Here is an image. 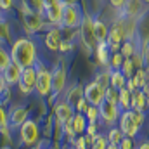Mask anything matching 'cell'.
Masks as SVG:
<instances>
[{
	"instance_id": "obj_38",
	"label": "cell",
	"mask_w": 149,
	"mask_h": 149,
	"mask_svg": "<svg viewBox=\"0 0 149 149\" xmlns=\"http://www.w3.org/2000/svg\"><path fill=\"white\" fill-rule=\"evenodd\" d=\"M123 61H125V57H123L120 52H113L111 59H109V68H111V70H120L121 64H123Z\"/></svg>"
},
{
	"instance_id": "obj_16",
	"label": "cell",
	"mask_w": 149,
	"mask_h": 149,
	"mask_svg": "<svg viewBox=\"0 0 149 149\" xmlns=\"http://www.w3.org/2000/svg\"><path fill=\"white\" fill-rule=\"evenodd\" d=\"M43 42H45V47H47L49 50L57 52V50H59V45H61V42H63V30H61L59 26L50 28V30L47 31Z\"/></svg>"
},
{
	"instance_id": "obj_51",
	"label": "cell",
	"mask_w": 149,
	"mask_h": 149,
	"mask_svg": "<svg viewBox=\"0 0 149 149\" xmlns=\"http://www.w3.org/2000/svg\"><path fill=\"white\" fill-rule=\"evenodd\" d=\"M142 92L146 94V97H148V99H149V80H148V83L144 85V88H142Z\"/></svg>"
},
{
	"instance_id": "obj_3",
	"label": "cell",
	"mask_w": 149,
	"mask_h": 149,
	"mask_svg": "<svg viewBox=\"0 0 149 149\" xmlns=\"http://www.w3.org/2000/svg\"><path fill=\"white\" fill-rule=\"evenodd\" d=\"M35 68H37V87H35V90L40 97H45L52 92V71L49 68H45L40 61L35 64Z\"/></svg>"
},
{
	"instance_id": "obj_25",
	"label": "cell",
	"mask_w": 149,
	"mask_h": 149,
	"mask_svg": "<svg viewBox=\"0 0 149 149\" xmlns=\"http://www.w3.org/2000/svg\"><path fill=\"white\" fill-rule=\"evenodd\" d=\"M111 87H114L116 90H121L127 87V76L120 70H111Z\"/></svg>"
},
{
	"instance_id": "obj_43",
	"label": "cell",
	"mask_w": 149,
	"mask_h": 149,
	"mask_svg": "<svg viewBox=\"0 0 149 149\" xmlns=\"http://www.w3.org/2000/svg\"><path fill=\"white\" fill-rule=\"evenodd\" d=\"M132 116H134V121L137 123V127L141 128L142 125H144V121H146V114L142 111H135V109H132Z\"/></svg>"
},
{
	"instance_id": "obj_9",
	"label": "cell",
	"mask_w": 149,
	"mask_h": 149,
	"mask_svg": "<svg viewBox=\"0 0 149 149\" xmlns=\"http://www.w3.org/2000/svg\"><path fill=\"white\" fill-rule=\"evenodd\" d=\"M83 94H85V99L88 101L90 106H101L102 101L106 99V88L102 85H99L97 81H90L85 87Z\"/></svg>"
},
{
	"instance_id": "obj_27",
	"label": "cell",
	"mask_w": 149,
	"mask_h": 149,
	"mask_svg": "<svg viewBox=\"0 0 149 149\" xmlns=\"http://www.w3.org/2000/svg\"><path fill=\"white\" fill-rule=\"evenodd\" d=\"M132 78H134V81H135L137 88H139V90H142V88H144V85L148 83V80H149V71L146 70V68H141V70H137V71H135V74H134Z\"/></svg>"
},
{
	"instance_id": "obj_31",
	"label": "cell",
	"mask_w": 149,
	"mask_h": 149,
	"mask_svg": "<svg viewBox=\"0 0 149 149\" xmlns=\"http://www.w3.org/2000/svg\"><path fill=\"white\" fill-rule=\"evenodd\" d=\"M92 142H94V137L90 135H80L78 139H74V146L76 149H92Z\"/></svg>"
},
{
	"instance_id": "obj_8",
	"label": "cell",
	"mask_w": 149,
	"mask_h": 149,
	"mask_svg": "<svg viewBox=\"0 0 149 149\" xmlns=\"http://www.w3.org/2000/svg\"><path fill=\"white\" fill-rule=\"evenodd\" d=\"M17 87H19L21 94H24V95H30V94L35 92V87H37V68L35 66L23 70Z\"/></svg>"
},
{
	"instance_id": "obj_44",
	"label": "cell",
	"mask_w": 149,
	"mask_h": 149,
	"mask_svg": "<svg viewBox=\"0 0 149 149\" xmlns=\"http://www.w3.org/2000/svg\"><path fill=\"white\" fill-rule=\"evenodd\" d=\"M88 106H90V104H88V101L83 97L81 101H78V102H76L74 109H76V113H81V114H85V113H87V109H88Z\"/></svg>"
},
{
	"instance_id": "obj_29",
	"label": "cell",
	"mask_w": 149,
	"mask_h": 149,
	"mask_svg": "<svg viewBox=\"0 0 149 149\" xmlns=\"http://www.w3.org/2000/svg\"><path fill=\"white\" fill-rule=\"evenodd\" d=\"M94 81H97V83H99V85H102L104 88L111 87V68L101 70L99 73L95 74V80H94Z\"/></svg>"
},
{
	"instance_id": "obj_26",
	"label": "cell",
	"mask_w": 149,
	"mask_h": 149,
	"mask_svg": "<svg viewBox=\"0 0 149 149\" xmlns=\"http://www.w3.org/2000/svg\"><path fill=\"white\" fill-rule=\"evenodd\" d=\"M137 50H139V49H137V45H135V40H125V42L121 43V47H120V54H121L125 59L132 57Z\"/></svg>"
},
{
	"instance_id": "obj_40",
	"label": "cell",
	"mask_w": 149,
	"mask_h": 149,
	"mask_svg": "<svg viewBox=\"0 0 149 149\" xmlns=\"http://www.w3.org/2000/svg\"><path fill=\"white\" fill-rule=\"evenodd\" d=\"M132 59V63H134V66H135V70H141V68H144V57H142V52H141V49L130 57Z\"/></svg>"
},
{
	"instance_id": "obj_22",
	"label": "cell",
	"mask_w": 149,
	"mask_h": 149,
	"mask_svg": "<svg viewBox=\"0 0 149 149\" xmlns=\"http://www.w3.org/2000/svg\"><path fill=\"white\" fill-rule=\"evenodd\" d=\"M83 87L81 85H74V87H71L70 90H68V94H66V102L68 104H71V106H76V102L78 101H81L83 97H85V94H83Z\"/></svg>"
},
{
	"instance_id": "obj_21",
	"label": "cell",
	"mask_w": 149,
	"mask_h": 149,
	"mask_svg": "<svg viewBox=\"0 0 149 149\" xmlns=\"http://www.w3.org/2000/svg\"><path fill=\"white\" fill-rule=\"evenodd\" d=\"M148 106H149V99L146 97V94L142 90H137L132 94V109L135 111H148Z\"/></svg>"
},
{
	"instance_id": "obj_37",
	"label": "cell",
	"mask_w": 149,
	"mask_h": 149,
	"mask_svg": "<svg viewBox=\"0 0 149 149\" xmlns=\"http://www.w3.org/2000/svg\"><path fill=\"white\" fill-rule=\"evenodd\" d=\"M108 146H109V142H108V137H106V135H101V134H97V135L94 137L92 149H106Z\"/></svg>"
},
{
	"instance_id": "obj_56",
	"label": "cell",
	"mask_w": 149,
	"mask_h": 149,
	"mask_svg": "<svg viewBox=\"0 0 149 149\" xmlns=\"http://www.w3.org/2000/svg\"><path fill=\"white\" fill-rule=\"evenodd\" d=\"M0 21H3V19H2V9H0Z\"/></svg>"
},
{
	"instance_id": "obj_42",
	"label": "cell",
	"mask_w": 149,
	"mask_h": 149,
	"mask_svg": "<svg viewBox=\"0 0 149 149\" xmlns=\"http://www.w3.org/2000/svg\"><path fill=\"white\" fill-rule=\"evenodd\" d=\"M9 127V113L5 111L3 106H0V130Z\"/></svg>"
},
{
	"instance_id": "obj_47",
	"label": "cell",
	"mask_w": 149,
	"mask_h": 149,
	"mask_svg": "<svg viewBox=\"0 0 149 149\" xmlns=\"http://www.w3.org/2000/svg\"><path fill=\"white\" fill-rule=\"evenodd\" d=\"M68 50H73V43L70 40H63L59 45V52H68Z\"/></svg>"
},
{
	"instance_id": "obj_41",
	"label": "cell",
	"mask_w": 149,
	"mask_h": 149,
	"mask_svg": "<svg viewBox=\"0 0 149 149\" xmlns=\"http://www.w3.org/2000/svg\"><path fill=\"white\" fill-rule=\"evenodd\" d=\"M10 101V87H3L2 92H0V106H5L7 102Z\"/></svg>"
},
{
	"instance_id": "obj_46",
	"label": "cell",
	"mask_w": 149,
	"mask_h": 149,
	"mask_svg": "<svg viewBox=\"0 0 149 149\" xmlns=\"http://www.w3.org/2000/svg\"><path fill=\"white\" fill-rule=\"evenodd\" d=\"M108 2H109V5H111L113 9H116V10L121 12V9L125 7V2L127 0H108Z\"/></svg>"
},
{
	"instance_id": "obj_5",
	"label": "cell",
	"mask_w": 149,
	"mask_h": 149,
	"mask_svg": "<svg viewBox=\"0 0 149 149\" xmlns=\"http://www.w3.org/2000/svg\"><path fill=\"white\" fill-rule=\"evenodd\" d=\"M125 42V26H123V19H116L109 26V35L106 43L109 45L113 52H120V47L121 43Z\"/></svg>"
},
{
	"instance_id": "obj_50",
	"label": "cell",
	"mask_w": 149,
	"mask_h": 149,
	"mask_svg": "<svg viewBox=\"0 0 149 149\" xmlns=\"http://www.w3.org/2000/svg\"><path fill=\"white\" fill-rule=\"evenodd\" d=\"M64 7H68V5H76L78 3V0H59Z\"/></svg>"
},
{
	"instance_id": "obj_10",
	"label": "cell",
	"mask_w": 149,
	"mask_h": 149,
	"mask_svg": "<svg viewBox=\"0 0 149 149\" xmlns=\"http://www.w3.org/2000/svg\"><path fill=\"white\" fill-rule=\"evenodd\" d=\"M23 24H24V30H26L28 33H38V31L45 26L43 14H40V12H31V10H24V9H23Z\"/></svg>"
},
{
	"instance_id": "obj_24",
	"label": "cell",
	"mask_w": 149,
	"mask_h": 149,
	"mask_svg": "<svg viewBox=\"0 0 149 149\" xmlns=\"http://www.w3.org/2000/svg\"><path fill=\"white\" fill-rule=\"evenodd\" d=\"M118 106H120L121 111L132 109V92H130L127 87L120 90V102H118Z\"/></svg>"
},
{
	"instance_id": "obj_13",
	"label": "cell",
	"mask_w": 149,
	"mask_h": 149,
	"mask_svg": "<svg viewBox=\"0 0 149 149\" xmlns=\"http://www.w3.org/2000/svg\"><path fill=\"white\" fill-rule=\"evenodd\" d=\"M64 88H66V66L64 63H59L52 70V92L54 95H59L64 92Z\"/></svg>"
},
{
	"instance_id": "obj_4",
	"label": "cell",
	"mask_w": 149,
	"mask_h": 149,
	"mask_svg": "<svg viewBox=\"0 0 149 149\" xmlns=\"http://www.w3.org/2000/svg\"><path fill=\"white\" fill-rule=\"evenodd\" d=\"M83 21V12L80 9V5H68L63 10V21H61V28H68V30H76L80 28Z\"/></svg>"
},
{
	"instance_id": "obj_30",
	"label": "cell",
	"mask_w": 149,
	"mask_h": 149,
	"mask_svg": "<svg viewBox=\"0 0 149 149\" xmlns=\"http://www.w3.org/2000/svg\"><path fill=\"white\" fill-rule=\"evenodd\" d=\"M108 142L109 144H116V146H120V142L125 139V135H123V132L120 130V127H113L108 130Z\"/></svg>"
},
{
	"instance_id": "obj_57",
	"label": "cell",
	"mask_w": 149,
	"mask_h": 149,
	"mask_svg": "<svg viewBox=\"0 0 149 149\" xmlns=\"http://www.w3.org/2000/svg\"><path fill=\"white\" fill-rule=\"evenodd\" d=\"M142 2H144V3H148V5H149V0H142Z\"/></svg>"
},
{
	"instance_id": "obj_53",
	"label": "cell",
	"mask_w": 149,
	"mask_h": 149,
	"mask_svg": "<svg viewBox=\"0 0 149 149\" xmlns=\"http://www.w3.org/2000/svg\"><path fill=\"white\" fill-rule=\"evenodd\" d=\"M5 87V81H3V76H2V73H0V92H2V88Z\"/></svg>"
},
{
	"instance_id": "obj_11",
	"label": "cell",
	"mask_w": 149,
	"mask_h": 149,
	"mask_svg": "<svg viewBox=\"0 0 149 149\" xmlns=\"http://www.w3.org/2000/svg\"><path fill=\"white\" fill-rule=\"evenodd\" d=\"M118 121H120V130L123 132V135H125V137L134 139V137L139 134V127H137V123L134 121L132 109H128V111H121Z\"/></svg>"
},
{
	"instance_id": "obj_19",
	"label": "cell",
	"mask_w": 149,
	"mask_h": 149,
	"mask_svg": "<svg viewBox=\"0 0 149 149\" xmlns=\"http://www.w3.org/2000/svg\"><path fill=\"white\" fill-rule=\"evenodd\" d=\"M94 54H95V63H97L99 66H102V68H109L111 49H109V45H108L106 42H101V43H97V47H95Z\"/></svg>"
},
{
	"instance_id": "obj_15",
	"label": "cell",
	"mask_w": 149,
	"mask_h": 149,
	"mask_svg": "<svg viewBox=\"0 0 149 149\" xmlns=\"http://www.w3.org/2000/svg\"><path fill=\"white\" fill-rule=\"evenodd\" d=\"M146 5H148V3H144L142 0H127V2H125V7L121 9V16L137 21V19L142 17V14L148 10Z\"/></svg>"
},
{
	"instance_id": "obj_23",
	"label": "cell",
	"mask_w": 149,
	"mask_h": 149,
	"mask_svg": "<svg viewBox=\"0 0 149 149\" xmlns=\"http://www.w3.org/2000/svg\"><path fill=\"white\" fill-rule=\"evenodd\" d=\"M87 118H85V114H81V113H74L73 120H71V127H73L74 134H78V135H83L85 132H87Z\"/></svg>"
},
{
	"instance_id": "obj_17",
	"label": "cell",
	"mask_w": 149,
	"mask_h": 149,
	"mask_svg": "<svg viewBox=\"0 0 149 149\" xmlns=\"http://www.w3.org/2000/svg\"><path fill=\"white\" fill-rule=\"evenodd\" d=\"M26 121H28V108H24V106H14L9 111V125H10V128L21 127Z\"/></svg>"
},
{
	"instance_id": "obj_35",
	"label": "cell",
	"mask_w": 149,
	"mask_h": 149,
	"mask_svg": "<svg viewBox=\"0 0 149 149\" xmlns=\"http://www.w3.org/2000/svg\"><path fill=\"white\" fill-rule=\"evenodd\" d=\"M10 63H12V59H10V52L0 45V73H2Z\"/></svg>"
},
{
	"instance_id": "obj_12",
	"label": "cell",
	"mask_w": 149,
	"mask_h": 149,
	"mask_svg": "<svg viewBox=\"0 0 149 149\" xmlns=\"http://www.w3.org/2000/svg\"><path fill=\"white\" fill-rule=\"evenodd\" d=\"M99 113H101V121H102L104 125H113L114 121L120 120V114H121L120 106L108 102L106 99H104L102 104L99 106Z\"/></svg>"
},
{
	"instance_id": "obj_18",
	"label": "cell",
	"mask_w": 149,
	"mask_h": 149,
	"mask_svg": "<svg viewBox=\"0 0 149 149\" xmlns=\"http://www.w3.org/2000/svg\"><path fill=\"white\" fill-rule=\"evenodd\" d=\"M21 73H23V68L17 66L16 63H10V64L2 71V76H3L5 85H7V87L17 85V83H19V78H21Z\"/></svg>"
},
{
	"instance_id": "obj_28",
	"label": "cell",
	"mask_w": 149,
	"mask_h": 149,
	"mask_svg": "<svg viewBox=\"0 0 149 149\" xmlns=\"http://www.w3.org/2000/svg\"><path fill=\"white\" fill-rule=\"evenodd\" d=\"M45 7V0H23V9L24 10H31V12H43Z\"/></svg>"
},
{
	"instance_id": "obj_55",
	"label": "cell",
	"mask_w": 149,
	"mask_h": 149,
	"mask_svg": "<svg viewBox=\"0 0 149 149\" xmlns=\"http://www.w3.org/2000/svg\"><path fill=\"white\" fill-rule=\"evenodd\" d=\"M30 149H42V148H40V146H31Z\"/></svg>"
},
{
	"instance_id": "obj_48",
	"label": "cell",
	"mask_w": 149,
	"mask_h": 149,
	"mask_svg": "<svg viewBox=\"0 0 149 149\" xmlns=\"http://www.w3.org/2000/svg\"><path fill=\"white\" fill-rule=\"evenodd\" d=\"M87 135H90V137H95L97 135V123H88L87 125V132H85Z\"/></svg>"
},
{
	"instance_id": "obj_34",
	"label": "cell",
	"mask_w": 149,
	"mask_h": 149,
	"mask_svg": "<svg viewBox=\"0 0 149 149\" xmlns=\"http://www.w3.org/2000/svg\"><path fill=\"white\" fill-rule=\"evenodd\" d=\"M85 118L88 123H97L101 120V113H99V106H88V109L85 113Z\"/></svg>"
},
{
	"instance_id": "obj_2",
	"label": "cell",
	"mask_w": 149,
	"mask_h": 149,
	"mask_svg": "<svg viewBox=\"0 0 149 149\" xmlns=\"http://www.w3.org/2000/svg\"><path fill=\"white\" fill-rule=\"evenodd\" d=\"M78 33H80L83 47H87L88 52L95 50L97 40H95V33H94V17L88 12H83V21H81V24L78 28Z\"/></svg>"
},
{
	"instance_id": "obj_7",
	"label": "cell",
	"mask_w": 149,
	"mask_h": 149,
	"mask_svg": "<svg viewBox=\"0 0 149 149\" xmlns=\"http://www.w3.org/2000/svg\"><path fill=\"white\" fill-rule=\"evenodd\" d=\"M19 137H21L23 144H26V146H30V148H31V146H37L38 137H40V130H38L37 121L28 120L26 123H23V125L19 127Z\"/></svg>"
},
{
	"instance_id": "obj_32",
	"label": "cell",
	"mask_w": 149,
	"mask_h": 149,
	"mask_svg": "<svg viewBox=\"0 0 149 149\" xmlns=\"http://www.w3.org/2000/svg\"><path fill=\"white\" fill-rule=\"evenodd\" d=\"M9 42L12 43V37H10V26L7 21H0V43Z\"/></svg>"
},
{
	"instance_id": "obj_45",
	"label": "cell",
	"mask_w": 149,
	"mask_h": 149,
	"mask_svg": "<svg viewBox=\"0 0 149 149\" xmlns=\"http://www.w3.org/2000/svg\"><path fill=\"white\" fill-rule=\"evenodd\" d=\"M120 149H137V148H135V144H134V139L125 137V139L120 142Z\"/></svg>"
},
{
	"instance_id": "obj_49",
	"label": "cell",
	"mask_w": 149,
	"mask_h": 149,
	"mask_svg": "<svg viewBox=\"0 0 149 149\" xmlns=\"http://www.w3.org/2000/svg\"><path fill=\"white\" fill-rule=\"evenodd\" d=\"M14 5V0H0V9L2 10H10Z\"/></svg>"
},
{
	"instance_id": "obj_33",
	"label": "cell",
	"mask_w": 149,
	"mask_h": 149,
	"mask_svg": "<svg viewBox=\"0 0 149 149\" xmlns=\"http://www.w3.org/2000/svg\"><path fill=\"white\" fill-rule=\"evenodd\" d=\"M120 71H121V73L125 74V76H127V80H128V78H132V76L135 74V71H137V70H135V66H134L132 59L128 57V59H125V61H123V64H121Z\"/></svg>"
},
{
	"instance_id": "obj_14",
	"label": "cell",
	"mask_w": 149,
	"mask_h": 149,
	"mask_svg": "<svg viewBox=\"0 0 149 149\" xmlns=\"http://www.w3.org/2000/svg\"><path fill=\"white\" fill-rule=\"evenodd\" d=\"M54 116H56L57 125L63 128L64 125L71 123V120H73V116H74V108L71 104H68L66 101H63V102H59L54 108Z\"/></svg>"
},
{
	"instance_id": "obj_39",
	"label": "cell",
	"mask_w": 149,
	"mask_h": 149,
	"mask_svg": "<svg viewBox=\"0 0 149 149\" xmlns=\"http://www.w3.org/2000/svg\"><path fill=\"white\" fill-rule=\"evenodd\" d=\"M141 52H142V57H144V68L149 71V35L144 38V43L141 47Z\"/></svg>"
},
{
	"instance_id": "obj_58",
	"label": "cell",
	"mask_w": 149,
	"mask_h": 149,
	"mask_svg": "<svg viewBox=\"0 0 149 149\" xmlns=\"http://www.w3.org/2000/svg\"><path fill=\"white\" fill-rule=\"evenodd\" d=\"M50 149H59V148H56V146H54V148H50Z\"/></svg>"
},
{
	"instance_id": "obj_6",
	"label": "cell",
	"mask_w": 149,
	"mask_h": 149,
	"mask_svg": "<svg viewBox=\"0 0 149 149\" xmlns=\"http://www.w3.org/2000/svg\"><path fill=\"white\" fill-rule=\"evenodd\" d=\"M63 10H64V5H63L59 0L45 3L43 12H42L45 23H49V24H52V26H61V21H63Z\"/></svg>"
},
{
	"instance_id": "obj_36",
	"label": "cell",
	"mask_w": 149,
	"mask_h": 149,
	"mask_svg": "<svg viewBox=\"0 0 149 149\" xmlns=\"http://www.w3.org/2000/svg\"><path fill=\"white\" fill-rule=\"evenodd\" d=\"M106 101L118 106V102H120V90H116L114 87H108L106 88Z\"/></svg>"
},
{
	"instance_id": "obj_54",
	"label": "cell",
	"mask_w": 149,
	"mask_h": 149,
	"mask_svg": "<svg viewBox=\"0 0 149 149\" xmlns=\"http://www.w3.org/2000/svg\"><path fill=\"white\" fill-rule=\"evenodd\" d=\"M106 149H120V146H116V144H109Z\"/></svg>"
},
{
	"instance_id": "obj_1",
	"label": "cell",
	"mask_w": 149,
	"mask_h": 149,
	"mask_svg": "<svg viewBox=\"0 0 149 149\" xmlns=\"http://www.w3.org/2000/svg\"><path fill=\"white\" fill-rule=\"evenodd\" d=\"M9 52H10L12 63H16L23 70L24 68H33L38 63V52H37V47H35V42L31 38H26V37L16 38L10 43Z\"/></svg>"
},
{
	"instance_id": "obj_52",
	"label": "cell",
	"mask_w": 149,
	"mask_h": 149,
	"mask_svg": "<svg viewBox=\"0 0 149 149\" xmlns=\"http://www.w3.org/2000/svg\"><path fill=\"white\" fill-rule=\"evenodd\" d=\"M137 149H149V141H146V142H141Z\"/></svg>"
},
{
	"instance_id": "obj_20",
	"label": "cell",
	"mask_w": 149,
	"mask_h": 149,
	"mask_svg": "<svg viewBox=\"0 0 149 149\" xmlns=\"http://www.w3.org/2000/svg\"><path fill=\"white\" fill-rule=\"evenodd\" d=\"M94 33H95V40H97V43L106 42V40H108V35H109V26H108L102 19L94 17Z\"/></svg>"
}]
</instances>
